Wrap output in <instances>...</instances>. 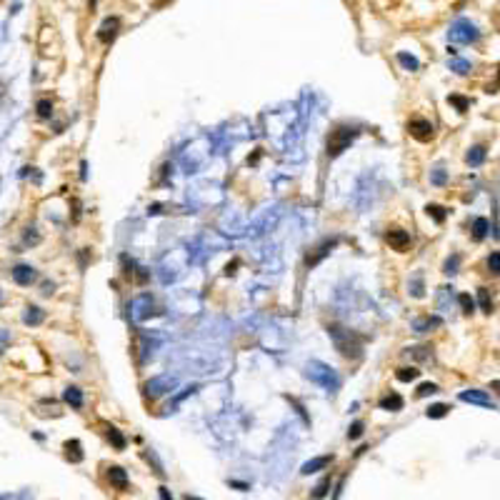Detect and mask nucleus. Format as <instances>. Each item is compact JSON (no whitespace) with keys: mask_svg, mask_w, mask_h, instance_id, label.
Wrapping results in <instances>:
<instances>
[{"mask_svg":"<svg viewBox=\"0 0 500 500\" xmlns=\"http://www.w3.org/2000/svg\"><path fill=\"white\" fill-rule=\"evenodd\" d=\"M398 63L403 65L405 70H410V73L420 68V63H418V58H415V55H408V53H398Z\"/></svg>","mask_w":500,"mask_h":500,"instance_id":"obj_22","label":"nucleus"},{"mask_svg":"<svg viewBox=\"0 0 500 500\" xmlns=\"http://www.w3.org/2000/svg\"><path fill=\"white\" fill-rule=\"evenodd\" d=\"M355 135H358V130L350 128V125L335 128V130L330 133V138H328V155H330V158H338V155L343 153L348 145L355 140Z\"/></svg>","mask_w":500,"mask_h":500,"instance_id":"obj_3","label":"nucleus"},{"mask_svg":"<svg viewBox=\"0 0 500 500\" xmlns=\"http://www.w3.org/2000/svg\"><path fill=\"white\" fill-rule=\"evenodd\" d=\"M335 245H338V238H328V240H323L320 245H315V248H313L308 255H305V265H308V268H315V265L323 260V258H328V255L333 253V248H335Z\"/></svg>","mask_w":500,"mask_h":500,"instance_id":"obj_6","label":"nucleus"},{"mask_svg":"<svg viewBox=\"0 0 500 500\" xmlns=\"http://www.w3.org/2000/svg\"><path fill=\"white\" fill-rule=\"evenodd\" d=\"M448 65H450V70H455L458 75H468V73H470V63H468V60L453 58L450 63H448Z\"/></svg>","mask_w":500,"mask_h":500,"instance_id":"obj_26","label":"nucleus"},{"mask_svg":"<svg viewBox=\"0 0 500 500\" xmlns=\"http://www.w3.org/2000/svg\"><path fill=\"white\" fill-rule=\"evenodd\" d=\"M385 238H388L390 248L398 250V253H405V250L410 248V233L403 230V228H390Z\"/></svg>","mask_w":500,"mask_h":500,"instance_id":"obj_8","label":"nucleus"},{"mask_svg":"<svg viewBox=\"0 0 500 500\" xmlns=\"http://www.w3.org/2000/svg\"><path fill=\"white\" fill-rule=\"evenodd\" d=\"M185 500H203V498H198V495H185Z\"/></svg>","mask_w":500,"mask_h":500,"instance_id":"obj_43","label":"nucleus"},{"mask_svg":"<svg viewBox=\"0 0 500 500\" xmlns=\"http://www.w3.org/2000/svg\"><path fill=\"white\" fill-rule=\"evenodd\" d=\"M438 393V385L435 383H423L418 388V398H428V395H435Z\"/></svg>","mask_w":500,"mask_h":500,"instance_id":"obj_35","label":"nucleus"},{"mask_svg":"<svg viewBox=\"0 0 500 500\" xmlns=\"http://www.w3.org/2000/svg\"><path fill=\"white\" fill-rule=\"evenodd\" d=\"M448 38L453 40V43H463V45H470V43H475V40L480 38V30L475 28V23H470V20L465 18H458L453 25H450V30H448Z\"/></svg>","mask_w":500,"mask_h":500,"instance_id":"obj_4","label":"nucleus"},{"mask_svg":"<svg viewBox=\"0 0 500 500\" xmlns=\"http://www.w3.org/2000/svg\"><path fill=\"white\" fill-rule=\"evenodd\" d=\"M458 303H460L463 313H473V308H475V300H473L470 295H465V293H463L460 298H458Z\"/></svg>","mask_w":500,"mask_h":500,"instance_id":"obj_36","label":"nucleus"},{"mask_svg":"<svg viewBox=\"0 0 500 500\" xmlns=\"http://www.w3.org/2000/svg\"><path fill=\"white\" fill-rule=\"evenodd\" d=\"M328 335L333 338V343L335 348L340 350V355H345V358H360L363 355V340H360V335H355L353 330H348L343 325H328Z\"/></svg>","mask_w":500,"mask_h":500,"instance_id":"obj_1","label":"nucleus"},{"mask_svg":"<svg viewBox=\"0 0 500 500\" xmlns=\"http://www.w3.org/2000/svg\"><path fill=\"white\" fill-rule=\"evenodd\" d=\"M483 160H485V148H483V145H473V148L465 153V163L473 165V168H478Z\"/></svg>","mask_w":500,"mask_h":500,"instance_id":"obj_19","label":"nucleus"},{"mask_svg":"<svg viewBox=\"0 0 500 500\" xmlns=\"http://www.w3.org/2000/svg\"><path fill=\"white\" fill-rule=\"evenodd\" d=\"M440 325V318H418L413 320V330L415 333H428L430 328H438Z\"/></svg>","mask_w":500,"mask_h":500,"instance_id":"obj_21","label":"nucleus"},{"mask_svg":"<svg viewBox=\"0 0 500 500\" xmlns=\"http://www.w3.org/2000/svg\"><path fill=\"white\" fill-rule=\"evenodd\" d=\"M380 408L390 410V413H398V410H403V398L398 393H388V395L380 398Z\"/></svg>","mask_w":500,"mask_h":500,"instance_id":"obj_17","label":"nucleus"},{"mask_svg":"<svg viewBox=\"0 0 500 500\" xmlns=\"http://www.w3.org/2000/svg\"><path fill=\"white\" fill-rule=\"evenodd\" d=\"M478 303H480V308L485 313H493V300H490V295H488V290L480 288L478 290Z\"/></svg>","mask_w":500,"mask_h":500,"instance_id":"obj_30","label":"nucleus"},{"mask_svg":"<svg viewBox=\"0 0 500 500\" xmlns=\"http://www.w3.org/2000/svg\"><path fill=\"white\" fill-rule=\"evenodd\" d=\"M305 375H308L313 383L323 385L328 393H338V388H340V375L330 366L320 363V360H310L308 368H305Z\"/></svg>","mask_w":500,"mask_h":500,"instance_id":"obj_2","label":"nucleus"},{"mask_svg":"<svg viewBox=\"0 0 500 500\" xmlns=\"http://www.w3.org/2000/svg\"><path fill=\"white\" fill-rule=\"evenodd\" d=\"M395 375H398L400 383H410V380H415V378L420 375V370H418V368H400Z\"/></svg>","mask_w":500,"mask_h":500,"instance_id":"obj_25","label":"nucleus"},{"mask_svg":"<svg viewBox=\"0 0 500 500\" xmlns=\"http://www.w3.org/2000/svg\"><path fill=\"white\" fill-rule=\"evenodd\" d=\"M498 70H500V68H498ZM498 88H500V73H498V80H495V85H493V88H488V93H495Z\"/></svg>","mask_w":500,"mask_h":500,"instance_id":"obj_42","label":"nucleus"},{"mask_svg":"<svg viewBox=\"0 0 500 500\" xmlns=\"http://www.w3.org/2000/svg\"><path fill=\"white\" fill-rule=\"evenodd\" d=\"M175 388H178V378L175 375H170V373H163V375H155V378H150L148 383L143 385V390H145V395L148 398H163L165 393H173Z\"/></svg>","mask_w":500,"mask_h":500,"instance_id":"obj_5","label":"nucleus"},{"mask_svg":"<svg viewBox=\"0 0 500 500\" xmlns=\"http://www.w3.org/2000/svg\"><path fill=\"white\" fill-rule=\"evenodd\" d=\"M445 180H448V173H445L443 165H438V168L430 173V183H433V185H445Z\"/></svg>","mask_w":500,"mask_h":500,"instance_id":"obj_31","label":"nucleus"},{"mask_svg":"<svg viewBox=\"0 0 500 500\" xmlns=\"http://www.w3.org/2000/svg\"><path fill=\"white\" fill-rule=\"evenodd\" d=\"M118 28H120V20L118 18H105L103 25H100V30H98V38L103 43H113L118 35Z\"/></svg>","mask_w":500,"mask_h":500,"instance_id":"obj_11","label":"nucleus"},{"mask_svg":"<svg viewBox=\"0 0 500 500\" xmlns=\"http://www.w3.org/2000/svg\"><path fill=\"white\" fill-rule=\"evenodd\" d=\"M63 400L70 405V408L80 410V408H83V390H80V388H75V385L65 388V393H63Z\"/></svg>","mask_w":500,"mask_h":500,"instance_id":"obj_15","label":"nucleus"},{"mask_svg":"<svg viewBox=\"0 0 500 500\" xmlns=\"http://www.w3.org/2000/svg\"><path fill=\"white\" fill-rule=\"evenodd\" d=\"M408 130H410V135H413L415 140L428 143V140L433 138V123H430V120H423V118H415V120L408 123Z\"/></svg>","mask_w":500,"mask_h":500,"instance_id":"obj_7","label":"nucleus"},{"mask_svg":"<svg viewBox=\"0 0 500 500\" xmlns=\"http://www.w3.org/2000/svg\"><path fill=\"white\" fill-rule=\"evenodd\" d=\"M30 230H33V228H28V233H25V243H30V245H35V243H38L40 238H38V235H35V233H30Z\"/></svg>","mask_w":500,"mask_h":500,"instance_id":"obj_40","label":"nucleus"},{"mask_svg":"<svg viewBox=\"0 0 500 500\" xmlns=\"http://www.w3.org/2000/svg\"><path fill=\"white\" fill-rule=\"evenodd\" d=\"M458 265H460V255H450V258L445 260V265H443V273H445V275H455V273H458Z\"/></svg>","mask_w":500,"mask_h":500,"instance_id":"obj_28","label":"nucleus"},{"mask_svg":"<svg viewBox=\"0 0 500 500\" xmlns=\"http://www.w3.org/2000/svg\"><path fill=\"white\" fill-rule=\"evenodd\" d=\"M470 230H473V238H475V240H485V235H488V230H490L488 218H475L473 225H470Z\"/></svg>","mask_w":500,"mask_h":500,"instance_id":"obj_20","label":"nucleus"},{"mask_svg":"<svg viewBox=\"0 0 500 500\" xmlns=\"http://www.w3.org/2000/svg\"><path fill=\"white\" fill-rule=\"evenodd\" d=\"M493 388H498V393H500V380H495V383H493Z\"/></svg>","mask_w":500,"mask_h":500,"instance_id":"obj_44","label":"nucleus"},{"mask_svg":"<svg viewBox=\"0 0 500 500\" xmlns=\"http://www.w3.org/2000/svg\"><path fill=\"white\" fill-rule=\"evenodd\" d=\"M448 405H443V403H435V405H430L428 408V418H433V420H438V418H445L448 415Z\"/></svg>","mask_w":500,"mask_h":500,"instance_id":"obj_27","label":"nucleus"},{"mask_svg":"<svg viewBox=\"0 0 500 500\" xmlns=\"http://www.w3.org/2000/svg\"><path fill=\"white\" fill-rule=\"evenodd\" d=\"M35 278H38V273H35V268H30V265H15L13 268V280L18 285H30Z\"/></svg>","mask_w":500,"mask_h":500,"instance_id":"obj_12","label":"nucleus"},{"mask_svg":"<svg viewBox=\"0 0 500 500\" xmlns=\"http://www.w3.org/2000/svg\"><path fill=\"white\" fill-rule=\"evenodd\" d=\"M333 463V455H320V458H313V460H308L303 468H300V473L303 475H310V473H318V470H323V468H328Z\"/></svg>","mask_w":500,"mask_h":500,"instance_id":"obj_13","label":"nucleus"},{"mask_svg":"<svg viewBox=\"0 0 500 500\" xmlns=\"http://www.w3.org/2000/svg\"><path fill=\"white\" fill-rule=\"evenodd\" d=\"M35 110H38L40 118H50V116H53V103H50V100H38Z\"/></svg>","mask_w":500,"mask_h":500,"instance_id":"obj_32","label":"nucleus"},{"mask_svg":"<svg viewBox=\"0 0 500 500\" xmlns=\"http://www.w3.org/2000/svg\"><path fill=\"white\" fill-rule=\"evenodd\" d=\"M65 458L70 463H80L83 460V445L80 440H68L65 443Z\"/></svg>","mask_w":500,"mask_h":500,"instance_id":"obj_18","label":"nucleus"},{"mask_svg":"<svg viewBox=\"0 0 500 500\" xmlns=\"http://www.w3.org/2000/svg\"><path fill=\"white\" fill-rule=\"evenodd\" d=\"M0 500H3V498H0Z\"/></svg>","mask_w":500,"mask_h":500,"instance_id":"obj_45","label":"nucleus"},{"mask_svg":"<svg viewBox=\"0 0 500 500\" xmlns=\"http://www.w3.org/2000/svg\"><path fill=\"white\" fill-rule=\"evenodd\" d=\"M448 103H453V105H455L460 113H465V110H468V105H470V103H468V100H465L463 95H450V98H448Z\"/></svg>","mask_w":500,"mask_h":500,"instance_id":"obj_37","label":"nucleus"},{"mask_svg":"<svg viewBox=\"0 0 500 500\" xmlns=\"http://www.w3.org/2000/svg\"><path fill=\"white\" fill-rule=\"evenodd\" d=\"M360 435H363V423L358 420V423L350 425V430H348V438H350V440H355V438H360Z\"/></svg>","mask_w":500,"mask_h":500,"instance_id":"obj_39","label":"nucleus"},{"mask_svg":"<svg viewBox=\"0 0 500 500\" xmlns=\"http://www.w3.org/2000/svg\"><path fill=\"white\" fill-rule=\"evenodd\" d=\"M45 320V313L38 308V305H28L25 313H23V323L25 325H40Z\"/></svg>","mask_w":500,"mask_h":500,"instance_id":"obj_16","label":"nucleus"},{"mask_svg":"<svg viewBox=\"0 0 500 500\" xmlns=\"http://www.w3.org/2000/svg\"><path fill=\"white\" fill-rule=\"evenodd\" d=\"M153 298L145 293V295H140V298H135L133 300V318L135 320H145L150 313H153Z\"/></svg>","mask_w":500,"mask_h":500,"instance_id":"obj_10","label":"nucleus"},{"mask_svg":"<svg viewBox=\"0 0 500 500\" xmlns=\"http://www.w3.org/2000/svg\"><path fill=\"white\" fill-rule=\"evenodd\" d=\"M108 480L113 483L118 490H125V488H128V473H125L123 468L113 465V468H108Z\"/></svg>","mask_w":500,"mask_h":500,"instance_id":"obj_14","label":"nucleus"},{"mask_svg":"<svg viewBox=\"0 0 500 500\" xmlns=\"http://www.w3.org/2000/svg\"><path fill=\"white\" fill-rule=\"evenodd\" d=\"M410 293H413V298H423V278L420 275H415L413 278V283H410Z\"/></svg>","mask_w":500,"mask_h":500,"instance_id":"obj_34","label":"nucleus"},{"mask_svg":"<svg viewBox=\"0 0 500 500\" xmlns=\"http://www.w3.org/2000/svg\"><path fill=\"white\" fill-rule=\"evenodd\" d=\"M158 493H160V500H173V495L168 493V488H160Z\"/></svg>","mask_w":500,"mask_h":500,"instance_id":"obj_41","label":"nucleus"},{"mask_svg":"<svg viewBox=\"0 0 500 500\" xmlns=\"http://www.w3.org/2000/svg\"><path fill=\"white\" fill-rule=\"evenodd\" d=\"M460 400L463 403H473V405H480V408H490L493 410V400H490V395L485 390H463Z\"/></svg>","mask_w":500,"mask_h":500,"instance_id":"obj_9","label":"nucleus"},{"mask_svg":"<svg viewBox=\"0 0 500 500\" xmlns=\"http://www.w3.org/2000/svg\"><path fill=\"white\" fill-rule=\"evenodd\" d=\"M425 210H428V215H430L435 223H445V218H448V210H445L443 205H435V203H430Z\"/></svg>","mask_w":500,"mask_h":500,"instance_id":"obj_23","label":"nucleus"},{"mask_svg":"<svg viewBox=\"0 0 500 500\" xmlns=\"http://www.w3.org/2000/svg\"><path fill=\"white\" fill-rule=\"evenodd\" d=\"M328 488H330V478H323V480L318 483L315 488H313V498L315 500H323L328 495Z\"/></svg>","mask_w":500,"mask_h":500,"instance_id":"obj_29","label":"nucleus"},{"mask_svg":"<svg viewBox=\"0 0 500 500\" xmlns=\"http://www.w3.org/2000/svg\"><path fill=\"white\" fill-rule=\"evenodd\" d=\"M405 353H408V355H415V358H420V360H428V358H430V348H425V345L405 348Z\"/></svg>","mask_w":500,"mask_h":500,"instance_id":"obj_33","label":"nucleus"},{"mask_svg":"<svg viewBox=\"0 0 500 500\" xmlns=\"http://www.w3.org/2000/svg\"><path fill=\"white\" fill-rule=\"evenodd\" d=\"M108 440L116 445V450H123V448H125V438L120 435V430L113 428V425H108Z\"/></svg>","mask_w":500,"mask_h":500,"instance_id":"obj_24","label":"nucleus"},{"mask_svg":"<svg viewBox=\"0 0 500 500\" xmlns=\"http://www.w3.org/2000/svg\"><path fill=\"white\" fill-rule=\"evenodd\" d=\"M488 268L493 270L495 275H500V253H490V258H488Z\"/></svg>","mask_w":500,"mask_h":500,"instance_id":"obj_38","label":"nucleus"}]
</instances>
